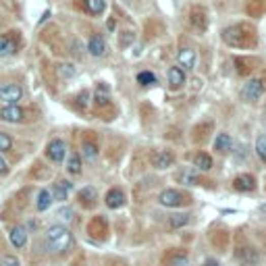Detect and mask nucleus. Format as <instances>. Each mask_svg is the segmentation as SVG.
Segmentation results:
<instances>
[{
	"label": "nucleus",
	"mask_w": 266,
	"mask_h": 266,
	"mask_svg": "<svg viewBox=\"0 0 266 266\" xmlns=\"http://www.w3.org/2000/svg\"><path fill=\"white\" fill-rule=\"evenodd\" d=\"M223 40L231 48H254L256 42H258V36H256V29L252 25L237 23V25L223 29Z\"/></svg>",
	"instance_id": "f257e3e1"
},
{
	"label": "nucleus",
	"mask_w": 266,
	"mask_h": 266,
	"mask_svg": "<svg viewBox=\"0 0 266 266\" xmlns=\"http://www.w3.org/2000/svg\"><path fill=\"white\" fill-rule=\"evenodd\" d=\"M46 243H48V248L50 252L54 254H62L71 248V243H73V235L71 231L62 227V225H52L46 233Z\"/></svg>",
	"instance_id": "f03ea898"
},
{
	"label": "nucleus",
	"mask_w": 266,
	"mask_h": 266,
	"mask_svg": "<svg viewBox=\"0 0 266 266\" xmlns=\"http://www.w3.org/2000/svg\"><path fill=\"white\" fill-rule=\"evenodd\" d=\"M233 250H235L233 254H235V258H237V262L241 266H256L260 262L258 250L243 235H237V241H235V248Z\"/></svg>",
	"instance_id": "7ed1b4c3"
},
{
	"label": "nucleus",
	"mask_w": 266,
	"mask_h": 266,
	"mask_svg": "<svg viewBox=\"0 0 266 266\" xmlns=\"http://www.w3.org/2000/svg\"><path fill=\"white\" fill-rule=\"evenodd\" d=\"M158 202L162 206H169V208H179V206H187L191 204V195L189 193H183L179 189H164L160 195H158Z\"/></svg>",
	"instance_id": "20e7f679"
},
{
	"label": "nucleus",
	"mask_w": 266,
	"mask_h": 266,
	"mask_svg": "<svg viewBox=\"0 0 266 266\" xmlns=\"http://www.w3.org/2000/svg\"><path fill=\"white\" fill-rule=\"evenodd\" d=\"M264 87H266L264 79H250L246 85L241 87V98L246 100V102H254V100H258L262 96Z\"/></svg>",
	"instance_id": "39448f33"
},
{
	"label": "nucleus",
	"mask_w": 266,
	"mask_h": 266,
	"mask_svg": "<svg viewBox=\"0 0 266 266\" xmlns=\"http://www.w3.org/2000/svg\"><path fill=\"white\" fill-rule=\"evenodd\" d=\"M189 254L181 248H171L162 254V266H187Z\"/></svg>",
	"instance_id": "423d86ee"
},
{
	"label": "nucleus",
	"mask_w": 266,
	"mask_h": 266,
	"mask_svg": "<svg viewBox=\"0 0 266 266\" xmlns=\"http://www.w3.org/2000/svg\"><path fill=\"white\" fill-rule=\"evenodd\" d=\"M87 233H90L92 239L96 241H104L108 237V223L104 216H94L90 220V225H87Z\"/></svg>",
	"instance_id": "0eeeda50"
},
{
	"label": "nucleus",
	"mask_w": 266,
	"mask_h": 266,
	"mask_svg": "<svg viewBox=\"0 0 266 266\" xmlns=\"http://www.w3.org/2000/svg\"><path fill=\"white\" fill-rule=\"evenodd\" d=\"M25 119V110L17 106V104H5L0 106V121H7V123H21Z\"/></svg>",
	"instance_id": "6e6552de"
},
{
	"label": "nucleus",
	"mask_w": 266,
	"mask_h": 266,
	"mask_svg": "<svg viewBox=\"0 0 266 266\" xmlns=\"http://www.w3.org/2000/svg\"><path fill=\"white\" fill-rule=\"evenodd\" d=\"M21 98H23V90L15 83H5L0 85V100L5 104H17Z\"/></svg>",
	"instance_id": "1a4fd4ad"
},
{
	"label": "nucleus",
	"mask_w": 266,
	"mask_h": 266,
	"mask_svg": "<svg viewBox=\"0 0 266 266\" xmlns=\"http://www.w3.org/2000/svg\"><path fill=\"white\" fill-rule=\"evenodd\" d=\"M210 243H212V248H216L218 252H227L229 250V243H231V233L227 229H214L210 233Z\"/></svg>",
	"instance_id": "9d476101"
},
{
	"label": "nucleus",
	"mask_w": 266,
	"mask_h": 266,
	"mask_svg": "<svg viewBox=\"0 0 266 266\" xmlns=\"http://www.w3.org/2000/svg\"><path fill=\"white\" fill-rule=\"evenodd\" d=\"M64 154H66V146L62 140H52L48 146H46V156L52 160V162H62L64 160Z\"/></svg>",
	"instance_id": "9b49d317"
},
{
	"label": "nucleus",
	"mask_w": 266,
	"mask_h": 266,
	"mask_svg": "<svg viewBox=\"0 0 266 266\" xmlns=\"http://www.w3.org/2000/svg\"><path fill=\"white\" fill-rule=\"evenodd\" d=\"M189 23H191V27L197 29V31H206V27H208L206 11L200 9V7H193L191 13H189Z\"/></svg>",
	"instance_id": "f8f14e48"
},
{
	"label": "nucleus",
	"mask_w": 266,
	"mask_h": 266,
	"mask_svg": "<svg viewBox=\"0 0 266 266\" xmlns=\"http://www.w3.org/2000/svg\"><path fill=\"white\" fill-rule=\"evenodd\" d=\"M177 179H181L183 183H189V185H210V181L208 179H204L202 175H200V171L195 169H191V171H183V173H179L177 175Z\"/></svg>",
	"instance_id": "ddd939ff"
},
{
	"label": "nucleus",
	"mask_w": 266,
	"mask_h": 266,
	"mask_svg": "<svg viewBox=\"0 0 266 266\" xmlns=\"http://www.w3.org/2000/svg\"><path fill=\"white\" fill-rule=\"evenodd\" d=\"M233 189H237V191H254L256 189V179L248 173L237 175L233 179Z\"/></svg>",
	"instance_id": "4468645a"
},
{
	"label": "nucleus",
	"mask_w": 266,
	"mask_h": 266,
	"mask_svg": "<svg viewBox=\"0 0 266 266\" xmlns=\"http://www.w3.org/2000/svg\"><path fill=\"white\" fill-rule=\"evenodd\" d=\"M104 202H106V206L108 208H113V210H117V208H121L123 204H125V193L121 191V189H117V187H113L108 193H106V197H104Z\"/></svg>",
	"instance_id": "2eb2a0df"
},
{
	"label": "nucleus",
	"mask_w": 266,
	"mask_h": 266,
	"mask_svg": "<svg viewBox=\"0 0 266 266\" xmlns=\"http://www.w3.org/2000/svg\"><path fill=\"white\" fill-rule=\"evenodd\" d=\"M185 83V71L181 66H171L169 69V85L171 90H179V87Z\"/></svg>",
	"instance_id": "dca6fc26"
},
{
	"label": "nucleus",
	"mask_w": 266,
	"mask_h": 266,
	"mask_svg": "<svg viewBox=\"0 0 266 266\" xmlns=\"http://www.w3.org/2000/svg\"><path fill=\"white\" fill-rule=\"evenodd\" d=\"M175 162V154L171 150H164V152H156L152 156V164L156 167V169H167Z\"/></svg>",
	"instance_id": "f3484780"
},
{
	"label": "nucleus",
	"mask_w": 266,
	"mask_h": 266,
	"mask_svg": "<svg viewBox=\"0 0 266 266\" xmlns=\"http://www.w3.org/2000/svg\"><path fill=\"white\" fill-rule=\"evenodd\" d=\"M177 60H179L181 69H193L195 66V52L191 48H181L179 54H177Z\"/></svg>",
	"instance_id": "a211bd4d"
},
{
	"label": "nucleus",
	"mask_w": 266,
	"mask_h": 266,
	"mask_svg": "<svg viewBox=\"0 0 266 266\" xmlns=\"http://www.w3.org/2000/svg\"><path fill=\"white\" fill-rule=\"evenodd\" d=\"M11 243L15 248H25V243H27V231H25V227H13L11 229Z\"/></svg>",
	"instance_id": "6ab92c4d"
},
{
	"label": "nucleus",
	"mask_w": 266,
	"mask_h": 266,
	"mask_svg": "<svg viewBox=\"0 0 266 266\" xmlns=\"http://www.w3.org/2000/svg\"><path fill=\"white\" fill-rule=\"evenodd\" d=\"M87 50H90V54L94 56H104L106 54V42L102 36H92L90 44H87Z\"/></svg>",
	"instance_id": "aec40b11"
},
{
	"label": "nucleus",
	"mask_w": 266,
	"mask_h": 266,
	"mask_svg": "<svg viewBox=\"0 0 266 266\" xmlns=\"http://www.w3.org/2000/svg\"><path fill=\"white\" fill-rule=\"evenodd\" d=\"M71 189H73V183H71V181L60 179V181H56L54 187H52V197H56V200H66V195H69Z\"/></svg>",
	"instance_id": "412c9836"
},
{
	"label": "nucleus",
	"mask_w": 266,
	"mask_h": 266,
	"mask_svg": "<svg viewBox=\"0 0 266 266\" xmlns=\"http://www.w3.org/2000/svg\"><path fill=\"white\" fill-rule=\"evenodd\" d=\"M77 197H79V204H81L83 208H92V206L96 204V189H94V187H83V189L77 193Z\"/></svg>",
	"instance_id": "4be33fe9"
},
{
	"label": "nucleus",
	"mask_w": 266,
	"mask_h": 266,
	"mask_svg": "<svg viewBox=\"0 0 266 266\" xmlns=\"http://www.w3.org/2000/svg\"><path fill=\"white\" fill-rule=\"evenodd\" d=\"M94 102H96L98 108L110 104V94H108V85H106V83H98L96 94H94Z\"/></svg>",
	"instance_id": "5701e85b"
},
{
	"label": "nucleus",
	"mask_w": 266,
	"mask_h": 266,
	"mask_svg": "<svg viewBox=\"0 0 266 266\" xmlns=\"http://www.w3.org/2000/svg\"><path fill=\"white\" fill-rule=\"evenodd\" d=\"M233 148V140L229 133H218L216 140H214V150H218L220 154H227Z\"/></svg>",
	"instance_id": "b1692460"
},
{
	"label": "nucleus",
	"mask_w": 266,
	"mask_h": 266,
	"mask_svg": "<svg viewBox=\"0 0 266 266\" xmlns=\"http://www.w3.org/2000/svg\"><path fill=\"white\" fill-rule=\"evenodd\" d=\"M254 64H256V60H252L248 56H237L235 58V66H237L239 75H250L254 71Z\"/></svg>",
	"instance_id": "393cba45"
},
{
	"label": "nucleus",
	"mask_w": 266,
	"mask_h": 266,
	"mask_svg": "<svg viewBox=\"0 0 266 266\" xmlns=\"http://www.w3.org/2000/svg\"><path fill=\"white\" fill-rule=\"evenodd\" d=\"M193 164L197 171H210L212 169V158L208 156L206 152H197L195 158H193Z\"/></svg>",
	"instance_id": "a878e982"
},
{
	"label": "nucleus",
	"mask_w": 266,
	"mask_h": 266,
	"mask_svg": "<svg viewBox=\"0 0 266 266\" xmlns=\"http://www.w3.org/2000/svg\"><path fill=\"white\" fill-rule=\"evenodd\" d=\"M208 133H212V123H202V125H197L195 129H193V142L197 144V142H204L206 138H208Z\"/></svg>",
	"instance_id": "bb28decb"
},
{
	"label": "nucleus",
	"mask_w": 266,
	"mask_h": 266,
	"mask_svg": "<svg viewBox=\"0 0 266 266\" xmlns=\"http://www.w3.org/2000/svg\"><path fill=\"white\" fill-rule=\"evenodd\" d=\"M50 204H52V193L48 191V189H42L40 193H38V210L40 212H44V210H48L50 208Z\"/></svg>",
	"instance_id": "cd10ccee"
},
{
	"label": "nucleus",
	"mask_w": 266,
	"mask_h": 266,
	"mask_svg": "<svg viewBox=\"0 0 266 266\" xmlns=\"http://www.w3.org/2000/svg\"><path fill=\"white\" fill-rule=\"evenodd\" d=\"M17 50L15 38H0V56H9Z\"/></svg>",
	"instance_id": "c85d7f7f"
},
{
	"label": "nucleus",
	"mask_w": 266,
	"mask_h": 266,
	"mask_svg": "<svg viewBox=\"0 0 266 266\" xmlns=\"http://www.w3.org/2000/svg\"><path fill=\"white\" fill-rule=\"evenodd\" d=\"M83 7L90 15H100L104 11V0H83Z\"/></svg>",
	"instance_id": "c756f323"
},
{
	"label": "nucleus",
	"mask_w": 266,
	"mask_h": 266,
	"mask_svg": "<svg viewBox=\"0 0 266 266\" xmlns=\"http://www.w3.org/2000/svg\"><path fill=\"white\" fill-rule=\"evenodd\" d=\"M81 152H83V158H85V160H94V158L98 156V146H96L94 142H83Z\"/></svg>",
	"instance_id": "7c9ffc66"
},
{
	"label": "nucleus",
	"mask_w": 266,
	"mask_h": 266,
	"mask_svg": "<svg viewBox=\"0 0 266 266\" xmlns=\"http://www.w3.org/2000/svg\"><path fill=\"white\" fill-rule=\"evenodd\" d=\"M187 223H189V216H187V214H173V216L169 218L171 229H181V227H185Z\"/></svg>",
	"instance_id": "2f4dec72"
},
{
	"label": "nucleus",
	"mask_w": 266,
	"mask_h": 266,
	"mask_svg": "<svg viewBox=\"0 0 266 266\" xmlns=\"http://www.w3.org/2000/svg\"><path fill=\"white\" fill-rule=\"evenodd\" d=\"M66 171H69L71 175H79L81 173V158L77 156V154H71L69 160H66Z\"/></svg>",
	"instance_id": "473e14b6"
},
{
	"label": "nucleus",
	"mask_w": 266,
	"mask_h": 266,
	"mask_svg": "<svg viewBox=\"0 0 266 266\" xmlns=\"http://www.w3.org/2000/svg\"><path fill=\"white\" fill-rule=\"evenodd\" d=\"M56 71H58V75H60V77H64V79H66V77H73V75H75V66H73V64H69V62H62V64H58V66H56Z\"/></svg>",
	"instance_id": "72a5a7b5"
},
{
	"label": "nucleus",
	"mask_w": 266,
	"mask_h": 266,
	"mask_svg": "<svg viewBox=\"0 0 266 266\" xmlns=\"http://www.w3.org/2000/svg\"><path fill=\"white\" fill-rule=\"evenodd\" d=\"M256 152H258V156L266 162V136L258 138V142H256Z\"/></svg>",
	"instance_id": "f704fd0d"
},
{
	"label": "nucleus",
	"mask_w": 266,
	"mask_h": 266,
	"mask_svg": "<svg viewBox=\"0 0 266 266\" xmlns=\"http://www.w3.org/2000/svg\"><path fill=\"white\" fill-rule=\"evenodd\" d=\"M154 81H156V77H154V73H150V71H142L138 75V83H142V85H150Z\"/></svg>",
	"instance_id": "c9c22d12"
},
{
	"label": "nucleus",
	"mask_w": 266,
	"mask_h": 266,
	"mask_svg": "<svg viewBox=\"0 0 266 266\" xmlns=\"http://www.w3.org/2000/svg\"><path fill=\"white\" fill-rule=\"evenodd\" d=\"M11 146H13L11 138L7 136V133L0 131V152H7V150H11Z\"/></svg>",
	"instance_id": "e433bc0d"
},
{
	"label": "nucleus",
	"mask_w": 266,
	"mask_h": 266,
	"mask_svg": "<svg viewBox=\"0 0 266 266\" xmlns=\"http://www.w3.org/2000/svg\"><path fill=\"white\" fill-rule=\"evenodd\" d=\"M0 266H21V264L13 254H7V256L0 258Z\"/></svg>",
	"instance_id": "4c0bfd02"
},
{
	"label": "nucleus",
	"mask_w": 266,
	"mask_h": 266,
	"mask_svg": "<svg viewBox=\"0 0 266 266\" xmlns=\"http://www.w3.org/2000/svg\"><path fill=\"white\" fill-rule=\"evenodd\" d=\"M58 218L69 223V220L73 218V210H71V208H60V210H58Z\"/></svg>",
	"instance_id": "58836bf2"
},
{
	"label": "nucleus",
	"mask_w": 266,
	"mask_h": 266,
	"mask_svg": "<svg viewBox=\"0 0 266 266\" xmlns=\"http://www.w3.org/2000/svg\"><path fill=\"white\" fill-rule=\"evenodd\" d=\"M131 40H133V34H131V31H125L123 38H121V46H127V44H129Z\"/></svg>",
	"instance_id": "ea45409f"
},
{
	"label": "nucleus",
	"mask_w": 266,
	"mask_h": 266,
	"mask_svg": "<svg viewBox=\"0 0 266 266\" xmlns=\"http://www.w3.org/2000/svg\"><path fill=\"white\" fill-rule=\"evenodd\" d=\"M87 96H90V94H87V92H81V94H79V98H77V104L85 108V104H87Z\"/></svg>",
	"instance_id": "a19ab883"
},
{
	"label": "nucleus",
	"mask_w": 266,
	"mask_h": 266,
	"mask_svg": "<svg viewBox=\"0 0 266 266\" xmlns=\"http://www.w3.org/2000/svg\"><path fill=\"white\" fill-rule=\"evenodd\" d=\"M9 173V164L5 162V158L0 156V175H7Z\"/></svg>",
	"instance_id": "79ce46f5"
},
{
	"label": "nucleus",
	"mask_w": 266,
	"mask_h": 266,
	"mask_svg": "<svg viewBox=\"0 0 266 266\" xmlns=\"http://www.w3.org/2000/svg\"><path fill=\"white\" fill-rule=\"evenodd\" d=\"M204 266H218V262H216V260H212V258H208V260L204 262Z\"/></svg>",
	"instance_id": "37998d69"
},
{
	"label": "nucleus",
	"mask_w": 266,
	"mask_h": 266,
	"mask_svg": "<svg viewBox=\"0 0 266 266\" xmlns=\"http://www.w3.org/2000/svg\"><path fill=\"white\" fill-rule=\"evenodd\" d=\"M264 189H266V185H264Z\"/></svg>",
	"instance_id": "c03bdc74"
}]
</instances>
